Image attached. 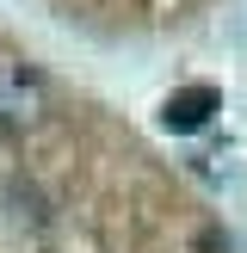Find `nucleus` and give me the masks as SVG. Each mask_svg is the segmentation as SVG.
<instances>
[{"mask_svg": "<svg viewBox=\"0 0 247 253\" xmlns=\"http://www.w3.org/2000/svg\"><path fill=\"white\" fill-rule=\"evenodd\" d=\"M49 111V86L31 62L0 56V130H31L37 118Z\"/></svg>", "mask_w": 247, "mask_h": 253, "instance_id": "1", "label": "nucleus"}, {"mask_svg": "<svg viewBox=\"0 0 247 253\" xmlns=\"http://www.w3.org/2000/svg\"><path fill=\"white\" fill-rule=\"evenodd\" d=\"M216 111H222V93L210 81H192V86H173V93H167L161 124H167V130H204Z\"/></svg>", "mask_w": 247, "mask_h": 253, "instance_id": "2", "label": "nucleus"}, {"mask_svg": "<svg viewBox=\"0 0 247 253\" xmlns=\"http://www.w3.org/2000/svg\"><path fill=\"white\" fill-rule=\"evenodd\" d=\"M192 253H241V241H235L222 222H204V229H198V241H192Z\"/></svg>", "mask_w": 247, "mask_h": 253, "instance_id": "3", "label": "nucleus"}]
</instances>
